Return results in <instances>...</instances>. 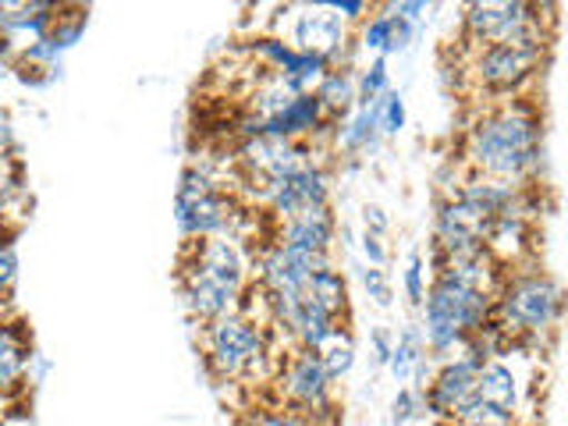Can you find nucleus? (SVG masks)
<instances>
[{"instance_id": "12", "label": "nucleus", "mask_w": 568, "mask_h": 426, "mask_svg": "<svg viewBox=\"0 0 568 426\" xmlns=\"http://www.w3.org/2000/svg\"><path fill=\"white\" fill-rule=\"evenodd\" d=\"M519 352L523 348H501L497 355L484 363L476 377V398H484L487 405L501 408V413L523 419V402H526V373L519 369Z\"/></svg>"}, {"instance_id": "17", "label": "nucleus", "mask_w": 568, "mask_h": 426, "mask_svg": "<svg viewBox=\"0 0 568 426\" xmlns=\"http://www.w3.org/2000/svg\"><path fill=\"white\" fill-rule=\"evenodd\" d=\"M313 355L320 359V366H324V373L331 377V384L345 381L348 373L355 369V337L348 331V324H337L324 342H320L313 348Z\"/></svg>"}, {"instance_id": "37", "label": "nucleus", "mask_w": 568, "mask_h": 426, "mask_svg": "<svg viewBox=\"0 0 568 426\" xmlns=\"http://www.w3.org/2000/svg\"><path fill=\"white\" fill-rule=\"evenodd\" d=\"M8 405H11V398H0V413H4Z\"/></svg>"}, {"instance_id": "20", "label": "nucleus", "mask_w": 568, "mask_h": 426, "mask_svg": "<svg viewBox=\"0 0 568 426\" xmlns=\"http://www.w3.org/2000/svg\"><path fill=\"white\" fill-rule=\"evenodd\" d=\"M390 89V75H387V61L373 58L359 75H355V106H369L377 103Z\"/></svg>"}, {"instance_id": "21", "label": "nucleus", "mask_w": 568, "mask_h": 426, "mask_svg": "<svg viewBox=\"0 0 568 426\" xmlns=\"http://www.w3.org/2000/svg\"><path fill=\"white\" fill-rule=\"evenodd\" d=\"M377 106V124H381V135L384 139H395V135H402V129H405V121H408V114H405V97L398 93V89H387V93L373 103Z\"/></svg>"}, {"instance_id": "32", "label": "nucleus", "mask_w": 568, "mask_h": 426, "mask_svg": "<svg viewBox=\"0 0 568 426\" xmlns=\"http://www.w3.org/2000/svg\"><path fill=\"white\" fill-rule=\"evenodd\" d=\"M398 18H405L408 26H419L426 14H430V4L426 0H398V4H387Z\"/></svg>"}, {"instance_id": "35", "label": "nucleus", "mask_w": 568, "mask_h": 426, "mask_svg": "<svg viewBox=\"0 0 568 426\" xmlns=\"http://www.w3.org/2000/svg\"><path fill=\"white\" fill-rule=\"evenodd\" d=\"M434 426H523V423H476V419H452V423H434Z\"/></svg>"}, {"instance_id": "22", "label": "nucleus", "mask_w": 568, "mask_h": 426, "mask_svg": "<svg viewBox=\"0 0 568 426\" xmlns=\"http://www.w3.org/2000/svg\"><path fill=\"white\" fill-rule=\"evenodd\" d=\"M387 43H390V11L381 8L377 14H369L359 26V47L387 61Z\"/></svg>"}, {"instance_id": "8", "label": "nucleus", "mask_w": 568, "mask_h": 426, "mask_svg": "<svg viewBox=\"0 0 568 426\" xmlns=\"http://www.w3.org/2000/svg\"><path fill=\"white\" fill-rule=\"evenodd\" d=\"M550 4H526V0H476L462 11V43L501 47L526 40H555V14Z\"/></svg>"}, {"instance_id": "2", "label": "nucleus", "mask_w": 568, "mask_h": 426, "mask_svg": "<svg viewBox=\"0 0 568 426\" xmlns=\"http://www.w3.org/2000/svg\"><path fill=\"white\" fill-rule=\"evenodd\" d=\"M185 245L178 284H182V306L192 324L206 327L221 316L242 313L253 295V260L242 239L217 235Z\"/></svg>"}, {"instance_id": "24", "label": "nucleus", "mask_w": 568, "mask_h": 426, "mask_svg": "<svg viewBox=\"0 0 568 426\" xmlns=\"http://www.w3.org/2000/svg\"><path fill=\"white\" fill-rule=\"evenodd\" d=\"M14 235H4V221H0V306L11 298L14 281H18V253H14Z\"/></svg>"}, {"instance_id": "4", "label": "nucleus", "mask_w": 568, "mask_h": 426, "mask_svg": "<svg viewBox=\"0 0 568 426\" xmlns=\"http://www.w3.org/2000/svg\"><path fill=\"white\" fill-rule=\"evenodd\" d=\"M494 313V295L487 292H473L462 288L455 281L434 277L426 284L423 306H419V337L423 348L434 355V359H452L462 352V345L469 337L484 334Z\"/></svg>"}, {"instance_id": "26", "label": "nucleus", "mask_w": 568, "mask_h": 426, "mask_svg": "<svg viewBox=\"0 0 568 426\" xmlns=\"http://www.w3.org/2000/svg\"><path fill=\"white\" fill-rule=\"evenodd\" d=\"M359 277H363L366 295L373 298V306L390 310V277H387V271H381V266H363Z\"/></svg>"}, {"instance_id": "7", "label": "nucleus", "mask_w": 568, "mask_h": 426, "mask_svg": "<svg viewBox=\"0 0 568 426\" xmlns=\"http://www.w3.org/2000/svg\"><path fill=\"white\" fill-rule=\"evenodd\" d=\"M550 40H526V43H501V47H476L469 50L466 79L476 97L487 103L529 97V85L547 64Z\"/></svg>"}, {"instance_id": "29", "label": "nucleus", "mask_w": 568, "mask_h": 426, "mask_svg": "<svg viewBox=\"0 0 568 426\" xmlns=\"http://www.w3.org/2000/svg\"><path fill=\"white\" fill-rule=\"evenodd\" d=\"M359 245H363V256H366V266H387V256H390V248H387V239H381V235H369V231H363V239H359Z\"/></svg>"}, {"instance_id": "6", "label": "nucleus", "mask_w": 568, "mask_h": 426, "mask_svg": "<svg viewBox=\"0 0 568 426\" xmlns=\"http://www.w3.org/2000/svg\"><path fill=\"white\" fill-rule=\"evenodd\" d=\"M242 206L235 192L221 185V178L203 164H189L178 178L174 192V221L182 242H203L217 235H235L242 221Z\"/></svg>"}, {"instance_id": "13", "label": "nucleus", "mask_w": 568, "mask_h": 426, "mask_svg": "<svg viewBox=\"0 0 568 426\" xmlns=\"http://www.w3.org/2000/svg\"><path fill=\"white\" fill-rule=\"evenodd\" d=\"M274 245L284 248H302V253H316V256H331L334 242H337V217L331 206H316L298 213L292 221H281L274 231Z\"/></svg>"}, {"instance_id": "1", "label": "nucleus", "mask_w": 568, "mask_h": 426, "mask_svg": "<svg viewBox=\"0 0 568 426\" xmlns=\"http://www.w3.org/2000/svg\"><path fill=\"white\" fill-rule=\"evenodd\" d=\"M544 114L529 97L484 103L462 135L466 174L494 178L515 189H532L544 171Z\"/></svg>"}, {"instance_id": "28", "label": "nucleus", "mask_w": 568, "mask_h": 426, "mask_svg": "<svg viewBox=\"0 0 568 426\" xmlns=\"http://www.w3.org/2000/svg\"><path fill=\"white\" fill-rule=\"evenodd\" d=\"M387 11H390V8H387ZM413 40H416V26H408L405 18H398L395 11H390V43H387V58H390V53L408 50V47H413Z\"/></svg>"}, {"instance_id": "19", "label": "nucleus", "mask_w": 568, "mask_h": 426, "mask_svg": "<svg viewBox=\"0 0 568 426\" xmlns=\"http://www.w3.org/2000/svg\"><path fill=\"white\" fill-rule=\"evenodd\" d=\"M423 337H419V327L408 324L398 337H395V348H390V359H387V369L395 373L398 384H408V377H413L416 363L423 359Z\"/></svg>"}, {"instance_id": "34", "label": "nucleus", "mask_w": 568, "mask_h": 426, "mask_svg": "<svg viewBox=\"0 0 568 426\" xmlns=\"http://www.w3.org/2000/svg\"><path fill=\"white\" fill-rule=\"evenodd\" d=\"M18 408L14 405H8L4 413H0V426H29V419L26 416H14Z\"/></svg>"}, {"instance_id": "14", "label": "nucleus", "mask_w": 568, "mask_h": 426, "mask_svg": "<svg viewBox=\"0 0 568 426\" xmlns=\"http://www.w3.org/2000/svg\"><path fill=\"white\" fill-rule=\"evenodd\" d=\"M32 359L36 355H32V337L26 324L0 313V398H11L14 390L26 387Z\"/></svg>"}, {"instance_id": "11", "label": "nucleus", "mask_w": 568, "mask_h": 426, "mask_svg": "<svg viewBox=\"0 0 568 426\" xmlns=\"http://www.w3.org/2000/svg\"><path fill=\"white\" fill-rule=\"evenodd\" d=\"M256 200L266 206V213L281 224V221H292L298 213L306 210H316V206H331V174L324 164H302L288 174L274 178L271 185H266Z\"/></svg>"}, {"instance_id": "30", "label": "nucleus", "mask_w": 568, "mask_h": 426, "mask_svg": "<svg viewBox=\"0 0 568 426\" xmlns=\"http://www.w3.org/2000/svg\"><path fill=\"white\" fill-rule=\"evenodd\" d=\"M363 231H369V235L387 239V231H390L387 210H384V206H377V203H366V206H363Z\"/></svg>"}, {"instance_id": "33", "label": "nucleus", "mask_w": 568, "mask_h": 426, "mask_svg": "<svg viewBox=\"0 0 568 426\" xmlns=\"http://www.w3.org/2000/svg\"><path fill=\"white\" fill-rule=\"evenodd\" d=\"M11 153H14V121L4 106H0V156H11Z\"/></svg>"}, {"instance_id": "25", "label": "nucleus", "mask_w": 568, "mask_h": 426, "mask_svg": "<svg viewBox=\"0 0 568 426\" xmlns=\"http://www.w3.org/2000/svg\"><path fill=\"white\" fill-rule=\"evenodd\" d=\"M245 426H320V423L310 419L306 413H298V408L277 405V408H260V413L245 419Z\"/></svg>"}, {"instance_id": "18", "label": "nucleus", "mask_w": 568, "mask_h": 426, "mask_svg": "<svg viewBox=\"0 0 568 426\" xmlns=\"http://www.w3.org/2000/svg\"><path fill=\"white\" fill-rule=\"evenodd\" d=\"M306 292L324 306L327 313H334L337 320H348L352 313V302H348V281L345 274L337 271V266H324V271H316L306 284Z\"/></svg>"}, {"instance_id": "27", "label": "nucleus", "mask_w": 568, "mask_h": 426, "mask_svg": "<svg viewBox=\"0 0 568 426\" xmlns=\"http://www.w3.org/2000/svg\"><path fill=\"white\" fill-rule=\"evenodd\" d=\"M416 416H423V398H419V390L402 387L398 395H395V402H390V423H395V426H405L408 419H416Z\"/></svg>"}, {"instance_id": "23", "label": "nucleus", "mask_w": 568, "mask_h": 426, "mask_svg": "<svg viewBox=\"0 0 568 426\" xmlns=\"http://www.w3.org/2000/svg\"><path fill=\"white\" fill-rule=\"evenodd\" d=\"M402 288H405V302L413 310L423 306V295H426V256L419 248H413L405 260V274H402Z\"/></svg>"}, {"instance_id": "9", "label": "nucleus", "mask_w": 568, "mask_h": 426, "mask_svg": "<svg viewBox=\"0 0 568 426\" xmlns=\"http://www.w3.org/2000/svg\"><path fill=\"white\" fill-rule=\"evenodd\" d=\"M277 384H281V398L288 402V408H298V413H306L320 426L334 423V384L313 352L292 348L288 359L281 363Z\"/></svg>"}, {"instance_id": "10", "label": "nucleus", "mask_w": 568, "mask_h": 426, "mask_svg": "<svg viewBox=\"0 0 568 426\" xmlns=\"http://www.w3.org/2000/svg\"><path fill=\"white\" fill-rule=\"evenodd\" d=\"M288 14H292L288 43L295 50L316 53V58H324L331 68H348L352 64L348 26L327 4H288Z\"/></svg>"}, {"instance_id": "31", "label": "nucleus", "mask_w": 568, "mask_h": 426, "mask_svg": "<svg viewBox=\"0 0 568 426\" xmlns=\"http://www.w3.org/2000/svg\"><path fill=\"white\" fill-rule=\"evenodd\" d=\"M369 348H373V359H377V366H387L390 348H395V334H390V327H373L369 331Z\"/></svg>"}, {"instance_id": "3", "label": "nucleus", "mask_w": 568, "mask_h": 426, "mask_svg": "<svg viewBox=\"0 0 568 426\" xmlns=\"http://www.w3.org/2000/svg\"><path fill=\"white\" fill-rule=\"evenodd\" d=\"M561 288L558 281L537 266H511L505 271L501 288L494 292L490 327L501 334L505 345H537L540 337H550L561 320Z\"/></svg>"}, {"instance_id": "16", "label": "nucleus", "mask_w": 568, "mask_h": 426, "mask_svg": "<svg viewBox=\"0 0 568 426\" xmlns=\"http://www.w3.org/2000/svg\"><path fill=\"white\" fill-rule=\"evenodd\" d=\"M313 97L320 100V106H324V114L342 124L352 106H355V75L352 68H331L324 79H320V85L313 89Z\"/></svg>"}, {"instance_id": "5", "label": "nucleus", "mask_w": 568, "mask_h": 426, "mask_svg": "<svg viewBox=\"0 0 568 426\" xmlns=\"http://www.w3.org/2000/svg\"><path fill=\"white\" fill-rule=\"evenodd\" d=\"M274 334L266 331V324H256L248 313H231L213 320V324L200 327V345H203V359L213 381L221 384H242L263 377L271 355Z\"/></svg>"}, {"instance_id": "36", "label": "nucleus", "mask_w": 568, "mask_h": 426, "mask_svg": "<svg viewBox=\"0 0 568 426\" xmlns=\"http://www.w3.org/2000/svg\"><path fill=\"white\" fill-rule=\"evenodd\" d=\"M14 58H18V50H14V47L8 43V36H4V32H0V61H4V64H8V61H14Z\"/></svg>"}, {"instance_id": "15", "label": "nucleus", "mask_w": 568, "mask_h": 426, "mask_svg": "<svg viewBox=\"0 0 568 426\" xmlns=\"http://www.w3.org/2000/svg\"><path fill=\"white\" fill-rule=\"evenodd\" d=\"M337 135V150L345 156H363V153H377L381 146V124H377V106H355V111L334 129Z\"/></svg>"}]
</instances>
